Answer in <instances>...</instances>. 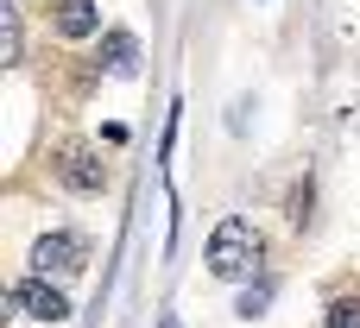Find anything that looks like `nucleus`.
<instances>
[{
  "label": "nucleus",
  "mask_w": 360,
  "mask_h": 328,
  "mask_svg": "<svg viewBox=\"0 0 360 328\" xmlns=\"http://www.w3.org/2000/svg\"><path fill=\"white\" fill-rule=\"evenodd\" d=\"M158 328H177V322H171V316H165V322H158Z\"/></svg>",
  "instance_id": "obj_10"
},
{
  "label": "nucleus",
  "mask_w": 360,
  "mask_h": 328,
  "mask_svg": "<svg viewBox=\"0 0 360 328\" xmlns=\"http://www.w3.org/2000/svg\"><path fill=\"white\" fill-rule=\"evenodd\" d=\"M57 171H63V183H70V190H82V196H101V190H108V164H101V158H89V152H70Z\"/></svg>",
  "instance_id": "obj_4"
},
{
  "label": "nucleus",
  "mask_w": 360,
  "mask_h": 328,
  "mask_svg": "<svg viewBox=\"0 0 360 328\" xmlns=\"http://www.w3.org/2000/svg\"><path fill=\"white\" fill-rule=\"evenodd\" d=\"M101 63H108L114 76H133V70H139V44H133V32H108V38H101Z\"/></svg>",
  "instance_id": "obj_6"
},
{
  "label": "nucleus",
  "mask_w": 360,
  "mask_h": 328,
  "mask_svg": "<svg viewBox=\"0 0 360 328\" xmlns=\"http://www.w3.org/2000/svg\"><path fill=\"white\" fill-rule=\"evenodd\" d=\"M32 265H38V278H76V272L89 265V247H82L76 234H44V240L32 247Z\"/></svg>",
  "instance_id": "obj_2"
},
{
  "label": "nucleus",
  "mask_w": 360,
  "mask_h": 328,
  "mask_svg": "<svg viewBox=\"0 0 360 328\" xmlns=\"http://www.w3.org/2000/svg\"><path fill=\"white\" fill-rule=\"evenodd\" d=\"M0 57L19 63V13H13V6H6V32H0Z\"/></svg>",
  "instance_id": "obj_8"
},
{
  "label": "nucleus",
  "mask_w": 360,
  "mask_h": 328,
  "mask_svg": "<svg viewBox=\"0 0 360 328\" xmlns=\"http://www.w3.org/2000/svg\"><path fill=\"white\" fill-rule=\"evenodd\" d=\"M253 265H259V234H253V221L228 215L209 234V272L215 278H253Z\"/></svg>",
  "instance_id": "obj_1"
},
{
  "label": "nucleus",
  "mask_w": 360,
  "mask_h": 328,
  "mask_svg": "<svg viewBox=\"0 0 360 328\" xmlns=\"http://www.w3.org/2000/svg\"><path fill=\"white\" fill-rule=\"evenodd\" d=\"M266 303H272V284H247L240 291V316H259Z\"/></svg>",
  "instance_id": "obj_9"
},
{
  "label": "nucleus",
  "mask_w": 360,
  "mask_h": 328,
  "mask_svg": "<svg viewBox=\"0 0 360 328\" xmlns=\"http://www.w3.org/2000/svg\"><path fill=\"white\" fill-rule=\"evenodd\" d=\"M95 25H101L95 0H57V32H63V38H89Z\"/></svg>",
  "instance_id": "obj_5"
},
{
  "label": "nucleus",
  "mask_w": 360,
  "mask_h": 328,
  "mask_svg": "<svg viewBox=\"0 0 360 328\" xmlns=\"http://www.w3.org/2000/svg\"><path fill=\"white\" fill-rule=\"evenodd\" d=\"M329 328H360V297H335L329 303Z\"/></svg>",
  "instance_id": "obj_7"
},
{
  "label": "nucleus",
  "mask_w": 360,
  "mask_h": 328,
  "mask_svg": "<svg viewBox=\"0 0 360 328\" xmlns=\"http://www.w3.org/2000/svg\"><path fill=\"white\" fill-rule=\"evenodd\" d=\"M13 310H25V316H38V322H70L63 291H57V284H44V278L19 284V291H13Z\"/></svg>",
  "instance_id": "obj_3"
}]
</instances>
